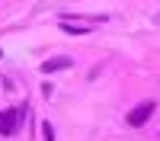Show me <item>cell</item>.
<instances>
[{
    "label": "cell",
    "mask_w": 160,
    "mask_h": 141,
    "mask_svg": "<svg viewBox=\"0 0 160 141\" xmlns=\"http://www.w3.org/2000/svg\"><path fill=\"white\" fill-rule=\"evenodd\" d=\"M0 58H3V51H0Z\"/></svg>",
    "instance_id": "obj_5"
},
{
    "label": "cell",
    "mask_w": 160,
    "mask_h": 141,
    "mask_svg": "<svg viewBox=\"0 0 160 141\" xmlns=\"http://www.w3.org/2000/svg\"><path fill=\"white\" fill-rule=\"evenodd\" d=\"M154 109H157V103H154V99H144V103H138V106L128 112V125H135V128H138V125H144V122L151 119V112H154Z\"/></svg>",
    "instance_id": "obj_2"
},
{
    "label": "cell",
    "mask_w": 160,
    "mask_h": 141,
    "mask_svg": "<svg viewBox=\"0 0 160 141\" xmlns=\"http://www.w3.org/2000/svg\"><path fill=\"white\" fill-rule=\"evenodd\" d=\"M61 29L68 32V35H83V32H90V26H77L71 19H61Z\"/></svg>",
    "instance_id": "obj_4"
},
{
    "label": "cell",
    "mask_w": 160,
    "mask_h": 141,
    "mask_svg": "<svg viewBox=\"0 0 160 141\" xmlns=\"http://www.w3.org/2000/svg\"><path fill=\"white\" fill-rule=\"evenodd\" d=\"M26 115H29V106L3 109V112H0V132H3V135H16V132H19V125L26 122Z\"/></svg>",
    "instance_id": "obj_1"
},
{
    "label": "cell",
    "mask_w": 160,
    "mask_h": 141,
    "mask_svg": "<svg viewBox=\"0 0 160 141\" xmlns=\"http://www.w3.org/2000/svg\"><path fill=\"white\" fill-rule=\"evenodd\" d=\"M64 68H71V58H48L42 64V74H51V71H64Z\"/></svg>",
    "instance_id": "obj_3"
}]
</instances>
